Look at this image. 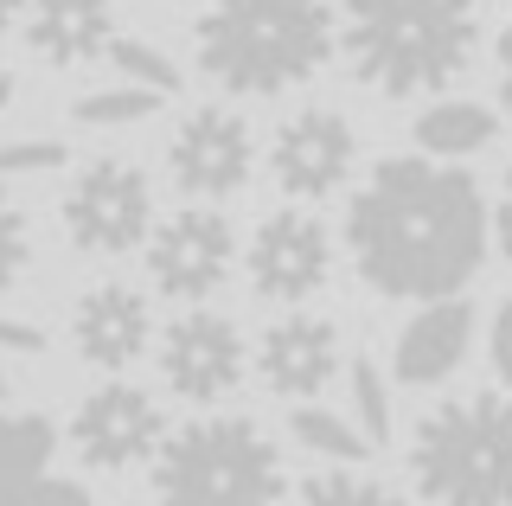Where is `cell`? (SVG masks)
<instances>
[{
  "mask_svg": "<svg viewBox=\"0 0 512 506\" xmlns=\"http://www.w3.org/2000/svg\"><path fill=\"white\" fill-rule=\"evenodd\" d=\"M26 7L32 0H0V39H7L13 26H26Z\"/></svg>",
  "mask_w": 512,
  "mask_h": 506,
  "instance_id": "4dcf8cb0",
  "label": "cell"
},
{
  "mask_svg": "<svg viewBox=\"0 0 512 506\" xmlns=\"http://www.w3.org/2000/svg\"><path fill=\"white\" fill-rule=\"evenodd\" d=\"M167 97H154V90L141 84H103V90H84V97L71 103V122H84V129H135V122H148L154 109Z\"/></svg>",
  "mask_w": 512,
  "mask_h": 506,
  "instance_id": "44dd1931",
  "label": "cell"
},
{
  "mask_svg": "<svg viewBox=\"0 0 512 506\" xmlns=\"http://www.w3.org/2000/svg\"><path fill=\"white\" fill-rule=\"evenodd\" d=\"M359 173V129L340 109H295L276 135H269V180L288 205H320L346 193Z\"/></svg>",
  "mask_w": 512,
  "mask_h": 506,
  "instance_id": "7c38bea8",
  "label": "cell"
},
{
  "mask_svg": "<svg viewBox=\"0 0 512 506\" xmlns=\"http://www.w3.org/2000/svg\"><path fill=\"white\" fill-rule=\"evenodd\" d=\"M346 391H352L346 417L372 436V449H384L391 442V372L378 359H346Z\"/></svg>",
  "mask_w": 512,
  "mask_h": 506,
  "instance_id": "7402d4cb",
  "label": "cell"
},
{
  "mask_svg": "<svg viewBox=\"0 0 512 506\" xmlns=\"http://www.w3.org/2000/svg\"><path fill=\"white\" fill-rule=\"evenodd\" d=\"M45 346H52V334H45L39 321H20V314H0V359H7V353L32 359V353H45Z\"/></svg>",
  "mask_w": 512,
  "mask_h": 506,
  "instance_id": "83f0119b",
  "label": "cell"
},
{
  "mask_svg": "<svg viewBox=\"0 0 512 506\" xmlns=\"http://www.w3.org/2000/svg\"><path fill=\"white\" fill-rule=\"evenodd\" d=\"M288 506H410L397 487H384L378 474H359V468H327V474H308V481L288 494Z\"/></svg>",
  "mask_w": 512,
  "mask_h": 506,
  "instance_id": "ffe728a7",
  "label": "cell"
},
{
  "mask_svg": "<svg viewBox=\"0 0 512 506\" xmlns=\"http://www.w3.org/2000/svg\"><path fill=\"white\" fill-rule=\"evenodd\" d=\"M26 263H32V225H26L20 205H13V193L0 186V295L26 276Z\"/></svg>",
  "mask_w": 512,
  "mask_h": 506,
  "instance_id": "cb8c5ba5",
  "label": "cell"
},
{
  "mask_svg": "<svg viewBox=\"0 0 512 506\" xmlns=\"http://www.w3.org/2000/svg\"><path fill=\"white\" fill-rule=\"evenodd\" d=\"M64 237H71L84 257H128V250H148L154 237V180L141 161L128 154H96L77 167V180L58 199Z\"/></svg>",
  "mask_w": 512,
  "mask_h": 506,
  "instance_id": "8992f818",
  "label": "cell"
},
{
  "mask_svg": "<svg viewBox=\"0 0 512 506\" xmlns=\"http://www.w3.org/2000/svg\"><path fill=\"white\" fill-rule=\"evenodd\" d=\"M468 353H474V302L468 295L423 302L391 340V385L436 391V385H448V378L468 366Z\"/></svg>",
  "mask_w": 512,
  "mask_h": 506,
  "instance_id": "9a60e30c",
  "label": "cell"
},
{
  "mask_svg": "<svg viewBox=\"0 0 512 506\" xmlns=\"http://www.w3.org/2000/svg\"><path fill=\"white\" fill-rule=\"evenodd\" d=\"M71 346H77L84 366L122 378L154 346V308H148V295L128 289V282H96V289H84V295H77V308H71Z\"/></svg>",
  "mask_w": 512,
  "mask_h": 506,
  "instance_id": "5bb4252c",
  "label": "cell"
},
{
  "mask_svg": "<svg viewBox=\"0 0 512 506\" xmlns=\"http://www.w3.org/2000/svg\"><path fill=\"white\" fill-rule=\"evenodd\" d=\"M141 263H148L154 295H167L180 308H205L244 263V244H237V225L218 205H180L154 225Z\"/></svg>",
  "mask_w": 512,
  "mask_h": 506,
  "instance_id": "52a82bcc",
  "label": "cell"
},
{
  "mask_svg": "<svg viewBox=\"0 0 512 506\" xmlns=\"http://www.w3.org/2000/svg\"><path fill=\"white\" fill-rule=\"evenodd\" d=\"M154 359H160V378L180 404H199L212 410L224 404L250 372V340L231 314H212V308H186L167 321V334L154 340Z\"/></svg>",
  "mask_w": 512,
  "mask_h": 506,
  "instance_id": "8fae6325",
  "label": "cell"
},
{
  "mask_svg": "<svg viewBox=\"0 0 512 506\" xmlns=\"http://www.w3.org/2000/svg\"><path fill=\"white\" fill-rule=\"evenodd\" d=\"M244 276H250L256 302L308 308L333 282V231L308 205H282V212L256 218V231L244 237Z\"/></svg>",
  "mask_w": 512,
  "mask_h": 506,
  "instance_id": "ba28073f",
  "label": "cell"
},
{
  "mask_svg": "<svg viewBox=\"0 0 512 506\" xmlns=\"http://www.w3.org/2000/svg\"><path fill=\"white\" fill-rule=\"evenodd\" d=\"M256 173V129L237 109L205 103L186 109L167 135V180L186 193V205H224Z\"/></svg>",
  "mask_w": 512,
  "mask_h": 506,
  "instance_id": "30bf717a",
  "label": "cell"
},
{
  "mask_svg": "<svg viewBox=\"0 0 512 506\" xmlns=\"http://www.w3.org/2000/svg\"><path fill=\"white\" fill-rule=\"evenodd\" d=\"M7 391H13V378H7V366H0V404H7Z\"/></svg>",
  "mask_w": 512,
  "mask_h": 506,
  "instance_id": "836d02e7",
  "label": "cell"
},
{
  "mask_svg": "<svg viewBox=\"0 0 512 506\" xmlns=\"http://www.w3.org/2000/svg\"><path fill=\"white\" fill-rule=\"evenodd\" d=\"M493 244H500V257L512 263V167L500 180V199H493Z\"/></svg>",
  "mask_w": 512,
  "mask_h": 506,
  "instance_id": "f546056e",
  "label": "cell"
},
{
  "mask_svg": "<svg viewBox=\"0 0 512 506\" xmlns=\"http://www.w3.org/2000/svg\"><path fill=\"white\" fill-rule=\"evenodd\" d=\"M410 487L423 506H512V391L429 404L410 430Z\"/></svg>",
  "mask_w": 512,
  "mask_h": 506,
  "instance_id": "277c9868",
  "label": "cell"
},
{
  "mask_svg": "<svg viewBox=\"0 0 512 506\" xmlns=\"http://www.w3.org/2000/svg\"><path fill=\"white\" fill-rule=\"evenodd\" d=\"M493 84H500V109L512 116V26H500L493 39Z\"/></svg>",
  "mask_w": 512,
  "mask_h": 506,
  "instance_id": "f1b7e54d",
  "label": "cell"
},
{
  "mask_svg": "<svg viewBox=\"0 0 512 506\" xmlns=\"http://www.w3.org/2000/svg\"><path fill=\"white\" fill-rule=\"evenodd\" d=\"M346 257L384 302H448L468 295L493 250V205L455 161L391 154L346 199Z\"/></svg>",
  "mask_w": 512,
  "mask_h": 506,
  "instance_id": "6da1fadb",
  "label": "cell"
},
{
  "mask_svg": "<svg viewBox=\"0 0 512 506\" xmlns=\"http://www.w3.org/2000/svg\"><path fill=\"white\" fill-rule=\"evenodd\" d=\"M20 506H90L84 481H64V474H45V481L20 487Z\"/></svg>",
  "mask_w": 512,
  "mask_h": 506,
  "instance_id": "4316f807",
  "label": "cell"
},
{
  "mask_svg": "<svg viewBox=\"0 0 512 506\" xmlns=\"http://www.w3.org/2000/svg\"><path fill=\"white\" fill-rule=\"evenodd\" d=\"M116 7L109 0H32L26 7V45L45 58L52 71H77L109 58L116 45Z\"/></svg>",
  "mask_w": 512,
  "mask_h": 506,
  "instance_id": "2e32d148",
  "label": "cell"
},
{
  "mask_svg": "<svg viewBox=\"0 0 512 506\" xmlns=\"http://www.w3.org/2000/svg\"><path fill=\"white\" fill-rule=\"evenodd\" d=\"M480 52V0H340V58L378 97H448Z\"/></svg>",
  "mask_w": 512,
  "mask_h": 506,
  "instance_id": "3957f363",
  "label": "cell"
},
{
  "mask_svg": "<svg viewBox=\"0 0 512 506\" xmlns=\"http://www.w3.org/2000/svg\"><path fill=\"white\" fill-rule=\"evenodd\" d=\"M103 65L116 71L122 84H141V90H154V97H173V90H180V65H173L160 45H148V39H116Z\"/></svg>",
  "mask_w": 512,
  "mask_h": 506,
  "instance_id": "603a6c76",
  "label": "cell"
},
{
  "mask_svg": "<svg viewBox=\"0 0 512 506\" xmlns=\"http://www.w3.org/2000/svg\"><path fill=\"white\" fill-rule=\"evenodd\" d=\"M71 161V148L64 141H0V180H20V173H52Z\"/></svg>",
  "mask_w": 512,
  "mask_h": 506,
  "instance_id": "d4e9b609",
  "label": "cell"
},
{
  "mask_svg": "<svg viewBox=\"0 0 512 506\" xmlns=\"http://www.w3.org/2000/svg\"><path fill=\"white\" fill-rule=\"evenodd\" d=\"M13 97H20V84H13V71H0V116L13 109Z\"/></svg>",
  "mask_w": 512,
  "mask_h": 506,
  "instance_id": "1f68e13d",
  "label": "cell"
},
{
  "mask_svg": "<svg viewBox=\"0 0 512 506\" xmlns=\"http://www.w3.org/2000/svg\"><path fill=\"white\" fill-rule=\"evenodd\" d=\"M487 366H493V385L512 391V295L493 308V321H487Z\"/></svg>",
  "mask_w": 512,
  "mask_h": 506,
  "instance_id": "484cf974",
  "label": "cell"
},
{
  "mask_svg": "<svg viewBox=\"0 0 512 506\" xmlns=\"http://www.w3.org/2000/svg\"><path fill=\"white\" fill-rule=\"evenodd\" d=\"M410 135H416V154L461 167L468 154H487L493 141H500V116H493L487 103H474V97H436V103L416 109Z\"/></svg>",
  "mask_w": 512,
  "mask_h": 506,
  "instance_id": "e0dca14e",
  "label": "cell"
},
{
  "mask_svg": "<svg viewBox=\"0 0 512 506\" xmlns=\"http://www.w3.org/2000/svg\"><path fill=\"white\" fill-rule=\"evenodd\" d=\"M52 455H58L52 417H39V410H7V404H0V481H7V487L45 481Z\"/></svg>",
  "mask_w": 512,
  "mask_h": 506,
  "instance_id": "ac0fdd59",
  "label": "cell"
},
{
  "mask_svg": "<svg viewBox=\"0 0 512 506\" xmlns=\"http://www.w3.org/2000/svg\"><path fill=\"white\" fill-rule=\"evenodd\" d=\"M288 436H295L308 455L340 462V468H352V462L372 455V436H365L346 410H327V404H295V410H288Z\"/></svg>",
  "mask_w": 512,
  "mask_h": 506,
  "instance_id": "d6986e66",
  "label": "cell"
},
{
  "mask_svg": "<svg viewBox=\"0 0 512 506\" xmlns=\"http://www.w3.org/2000/svg\"><path fill=\"white\" fill-rule=\"evenodd\" d=\"M167 417L160 398L128 378H103L96 391H84L71 410V449L77 462L96 474H128V468H154V455L167 449Z\"/></svg>",
  "mask_w": 512,
  "mask_h": 506,
  "instance_id": "9c48e42d",
  "label": "cell"
},
{
  "mask_svg": "<svg viewBox=\"0 0 512 506\" xmlns=\"http://www.w3.org/2000/svg\"><path fill=\"white\" fill-rule=\"evenodd\" d=\"M192 58L224 97H288L340 58L333 0H205L192 20Z\"/></svg>",
  "mask_w": 512,
  "mask_h": 506,
  "instance_id": "7a4b0ae2",
  "label": "cell"
},
{
  "mask_svg": "<svg viewBox=\"0 0 512 506\" xmlns=\"http://www.w3.org/2000/svg\"><path fill=\"white\" fill-rule=\"evenodd\" d=\"M154 506H288V468L263 423L192 417L154 455Z\"/></svg>",
  "mask_w": 512,
  "mask_h": 506,
  "instance_id": "5b68a950",
  "label": "cell"
},
{
  "mask_svg": "<svg viewBox=\"0 0 512 506\" xmlns=\"http://www.w3.org/2000/svg\"><path fill=\"white\" fill-rule=\"evenodd\" d=\"M250 372L263 378L269 398L282 404H320V391L346 372V340L327 314H282L250 346Z\"/></svg>",
  "mask_w": 512,
  "mask_h": 506,
  "instance_id": "4fadbf2b",
  "label": "cell"
},
{
  "mask_svg": "<svg viewBox=\"0 0 512 506\" xmlns=\"http://www.w3.org/2000/svg\"><path fill=\"white\" fill-rule=\"evenodd\" d=\"M0 506H20V487H7V481H0Z\"/></svg>",
  "mask_w": 512,
  "mask_h": 506,
  "instance_id": "d6a6232c",
  "label": "cell"
}]
</instances>
